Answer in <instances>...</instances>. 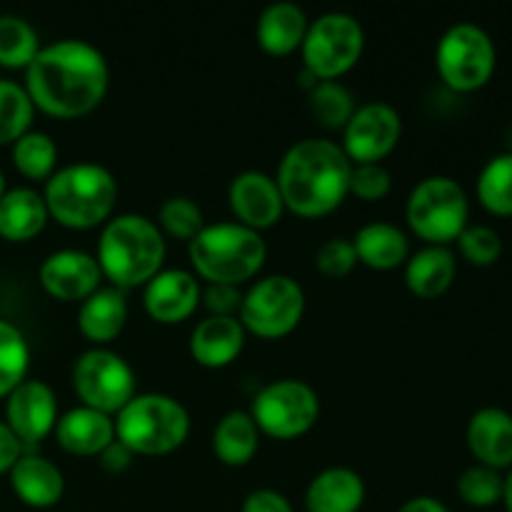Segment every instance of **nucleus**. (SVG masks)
<instances>
[{
    "mask_svg": "<svg viewBox=\"0 0 512 512\" xmlns=\"http://www.w3.org/2000/svg\"><path fill=\"white\" fill-rule=\"evenodd\" d=\"M243 512H295V510L283 493L263 488V490H255V493H250L248 498H245Z\"/></svg>",
    "mask_w": 512,
    "mask_h": 512,
    "instance_id": "obj_41",
    "label": "nucleus"
},
{
    "mask_svg": "<svg viewBox=\"0 0 512 512\" xmlns=\"http://www.w3.org/2000/svg\"><path fill=\"white\" fill-rule=\"evenodd\" d=\"M390 173L380 163H360L353 165L350 173V195H355L363 203H378L390 193Z\"/></svg>",
    "mask_w": 512,
    "mask_h": 512,
    "instance_id": "obj_38",
    "label": "nucleus"
},
{
    "mask_svg": "<svg viewBox=\"0 0 512 512\" xmlns=\"http://www.w3.org/2000/svg\"><path fill=\"white\" fill-rule=\"evenodd\" d=\"M30 348L25 335L13 323L0 318V398H8L25 380Z\"/></svg>",
    "mask_w": 512,
    "mask_h": 512,
    "instance_id": "obj_31",
    "label": "nucleus"
},
{
    "mask_svg": "<svg viewBox=\"0 0 512 512\" xmlns=\"http://www.w3.org/2000/svg\"><path fill=\"white\" fill-rule=\"evenodd\" d=\"M455 243H458L460 255L475 268H490L503 255V238L490 225H468Z\"/></svg>",
    "mask_w": 512,
    "mask_h": 512,
    "instance_id": "obj_36",
    "label": "nucleus"
},
{
    "mask_svg": "<svg viewBox=\"0 0 512 512\" xmlns=\"http://www.w3.org/2000/svg\"><path fill=\"white\" fill-rule=\"evenodd\" d=\"M465 440L478 465L498 473L512 468V415L503 408L478 410L470 418Z\"/></svg>",
    "mask_w": 512,
    "mask_h": 512,
    "instance_id": "obj_18",
    "label": "nucleus"
},
{
    "mask_svg": "<svg viewBox=\"0 0 512 512\" xmlns=\"http://www.w3.org/2000/svg\"><path fill=\"white\" fill-rule=\"evenodd\" d=\"M20 455H23V443H20V440L10 433L8 425L0 420V475L10 473V468L18 463Z\"/></svg>",
    "mask_w": 512,
    "mask_h": 512,
    "instance_id": "obj_42",
    "label": "nucleus"
},
{
    "mask_svg": "<svg viewBox=\"0 0 512 512\" xmlns=\"http://www.w3.org/2000/svg\"><path fill=\"white\" fill-rule=\"evenodd\" d=\"M40 53V40L33 25L18 15H0V65L28 68Z\"/></svg>",
    "mask_w": 512,
    "mask_h": 512,
    "instance_id": "obj_30",
    "label": "nucleus"
},
{
    "mask_svg": "<svg viewBox=\"0 0 512 512\" xmlns=\"http://www.w3.org/2000/svg\"><path fill=\"white\" fill-rule=\"evenodd\" d=\"M398 512H450L440 503L438 498H430V495H420V498L408 500L405 505H400Z\"/></svg>",
    "mask_w": 512,
    "mask_h": 512,
    "instance_id": "obj_44",
    "label": "nucleus"
},
{
    "mask_svg": "<svg viewBox=\"0 0 512 512\" xmlns=\"http://www.w3.org/2000/svg\"><path fill=\"white\" fill-rule=\"evenodd\" d=\"M48 218L43 195L33 188L5 190L0 198V238L10 243L33 240L45 228Z\"/></svg>",
    "mask_w": 512,
    "mask_h": 512,
    "instance_id": "obj_25",
    "label": "nucleus"
},
{
    "mask_svg": "<svg viewBox=\"0 0 512 512\" xmlns=\"http://www.w3.org/2000/svg\"><path fill=\"white\" fill-rule=\"evenodd\" d=\"M405 218L420 240L448 248V243L458 240L460 233L468 228V193L458 180L448 175L425 178L410 193Z\"/></svg>",
    "mask_w": 512,
    "mask_h": 512,
    "instance_id": "obj_7",
    "label": "nucleus"
},
{
    "mask_svg": "<svg viewBox=\"0 0 512 512\" xmlns=\"http://www.w3.org/2000/svg\"><path fill=\"white\" fill-rule=\"evenodd\" d=\"M100 273L115 288L148 285L165 260V240L158 225L145 215H118L105 223L98 243Z\"/></svg>",
    "mask_w": 512,
    "mask_h": 512,
    "instance_id": "obj_3",
    "label": "nucleus"
},
{
    "mask_svg": "<svg viewBox=\"0 0 512 512\" xmlns=\"http://www.w3.org/2000/svg\"><path fill=\"white\" fill-rule=\"evenodd\" d=\"M503 503H505V510L512 512V468L510 473L505 475V488H503Z\"/></svg>",
    "mask_w": 512,
    "mask_h": 512,
    "instance_id": "obj_45",
    "label": "nucleus"
},
{
    "mask_svg": "<svg viewBox=\"0 0 512 512\" xmlns=\"http://www.w3.org/2000/svg\"><path fill=\"white\" fill-rule=\"evenodd\" d=\"M503 473L485 465H470L458 478V495L470 508H493L503 503Z\"/></svg>",
    "mask_w": 512,
    "mask_h": 512,
    "instance_id": "obj_35",
    "label": "nucleus"
},
{
    "mask_svg": "<svg viewBox=\"0 0 512 512\" xmlns=\"http://www.w3.org/2000/svg\"><path fill=\"white\" fill-rule=\"evenodd\" d=\"M200 283L188 270H160L145 285V310L153 320L163 325H175L188 320L200 305Z\"/></svg>",
    "mask_w": 512,
    "mask_h": 512,
    "instance_id": "obj_17",
    "label": "nucleus"
},
{
    "mask_svg": "<svg viewBox=\"0 0 512 512\" xmlns=\"http://www.w3.org/2000/svg\"><path fill=\"white\" fill-rule=\"evenodd\" d=\"M310 108H313V115L320 120V125L330 130L345 128L355 113L353 95L338 80H318L310 88Z\"/></svg>",
    "mask_w": 512,
    "mask_h": 512,
    "instance_id": "obj_34",
    "label": "nucleus"
},
{
    "mask_svg": "<svg viewBox=\"0 0 512 512\" xmlns=\"http://www.w3.org/2000/svg\"><path fill=\"white\" fill-rule=\"evenodd\" d=\"M58 423V398L43 380L25 378L5 398V425L23 445L48 438Z\"/></svg>",
    "mask_w": 512,
    "mask_h": 512,
    "instance_id": "obj_14",
    "label": "nucleus"
},
{
    "mask_svg": "<svg viewBox=\"0 0 512 512\" xmlns=\"http://www.w3.org/2000/svg\"><path fill=\"white\" fill-rule=\"evenodd\" d=\"M245 345V328L238 318L210 315L190 335V353L203 368H225L240 355Z\"/></svg>",
    "mask_w": 512,
    "mask_h": 512,
    "instance_id": "obj_21",
    "label": "nucleus"
},
{
    "mask_svg": "<svg viewBox=\"0 0 512 512\" xmlns=\"http://www.w3.org/2000/svg\"><path fill=\"white\" fill-rule=\"evenodd\" d=\"M478 200L488 213L512 218V153L495 155L480 170Z\"/></svg>",
    "mask_w": 512,
    "mask_h": 512,
    "instance_id": "obj_29",
    "label": "nucleus"
},
{
    "mask_svg": "<svg viewBox=\"0 0 512 512\" xmlns=\"http://www.w3.org/2000/svg\"><path fill=\"white\" fill-rule=\"evenodd\" d=\"M128 320V303L123 290L98 288L83 300L78 313V328L90 343L105 345L120 335Z\"/></svg>",
    "mask_w": 512,
    "mask_h": 512,
    "instance_id": "obj_26",
    "label": "nucleus"
},
{
    "mask_svg": "<svg viewBox=\"0 0 512 512\" xmlns=\"http://www.w3.org/2000/svg\"><path fill=\"white\" fill-rule=\"evenodd\" d=\"M258 445V425L250 418V413H243V410H233V413L225 415L213 433L215 455H218L220 463L230 465V468L248 465L258 453Z\"/></svg>",
    "mask_w": 512,
    "mask_h": 512,
    "instance_id": "obj_28",
    "label": "nucleus"
},
{
    "mask_svg": "<svg viewBox=\"0 0 512 512\" xmlns=\"http://www.w3.org/2000/svg\"><path fill=\"white\" fill-rule=\"evenodd\" d=\"M55 438L70 455H100L115 440V420L83 405L58 418Z\"/></svg>",
    "mask_w": 512,
    "mask_h": 512,
    "instance_id": "obj_20",
    "label": "nucleus"
},
{
    "mask_svg": "<svg viewBox=\"0 0 512 512\" xmlns=\"http://www.w3.org/2000/svg\"><path fill=\"white\" fill-rule=\"evenodd\" d=\"M403 133V120L400 113L388 103H365L355 108L353 118L343 128L345 155L350 163H380L388 158L398 145Z\"/></svg>",
    "mask_w": 512,
    "mask_h": 512,
    "instance_id": "obj_13",
    "label": "nucleus"
},
{
    "mask_svg": "<svg viewBox=\"0 0 512 512\" xmlns=\"http://www.w3.org/2000/svg\"><path fill=\"white\" fill-rule=\"evenodd\" d=\"M308 25L305 10L300 5L273 3L260 15L255 35H258V45L265 53L283 58V55L295 53L303 45Z\"/></svg>",
    "mask_w": 512,
    "mask_h": 512,
    "instance_id": "obj_24",
    "label": "nucleus"
},
{
    "mask_svg": "<svg viewBox=\"0 0 512 512\" xmlns=\"http://www.w3.org/2000/svg\"><path fill=\"white\" fill-rule=\"evenodd\" d=\"M190 263L210 285H240L265 265V240L240 223L205 225L188 243Z\"/></svg>",
    "mask_w": 512,
    "mask_h": 512,
    "instance_id": "obj_5",
    "label": "nucleus"
},
{
    "mask_svg": "<svg viewBox=\"0 0 512 512\" xmlns=\"http://www.w3.org/2000/svg\"><path fill=\"white\" fill-rule=\"evenodd\" d=\"M8 475L13 493L28 508H53L65 493V480L58 465L40 458V455H20V460L10 468Z\"/></svg>",
    "mask_w": 512,
    "mask_h": 512,
    "instance_id": "obj_19",
    "label": "nucleus"
},
{
    "mask_svg": "<svg viewBox=\"0 0 512 512\" xmlns=\"http://www.w3.org/2000/svg\"><path fill=\"white\" fill-rule=\"evenodd\" d=\"M200 300H205V308L220 318H233V313H240L243 295L238 293V285H208Z\"/></svg>",
    "mask_w": 512,
    "mask_h": 512,
    "instance_id": "obj_40",
    "label": "nucleus"
},
{
    "mask_svg": "<svg viewBox=\"0 0 512 512\" xmlns=\"http://www.w3.org/2000/svg\"><path fill=\"white\" fill-rule=\"evenodd\" d=\"M230 208L240 225L250 230L273 228L283 218V195H280L278 183L270 175L260 170H245L230 183L228 190Z\"/></svg>",
    "mask_w": 512,
    "mask_h": 512,
    "instance_id": "obj_16",
    "label": "nucleus"
},
{
    "mask_svg": "<svg viewBox=\"0 0 512 512\" xmlns=\"http://www.w3.org/2000/svg\"><path fill=\"white\" fill-rule=\"evenodd\" d=\"M358 263L373 270H393L408 263V235L390 223H368L358 230L353 240Z\"/></svg>",
    "mask_w": 512,
    "mask_h": 512,
    "instance_id": "obj_27",
    "label": "nucleus"
},
{
    "mask_svg": "<svg viewBox=\"0 0 512 512\" xmlns=\"http://www.w3.org/2000/svg\"><path fill=\"white\" fill-rule=\"evenodd\" d=\"M353 163L333 140L308 138L283 155L278 168L283 205L300 218H323L350 195Z\"/></svg>",
    "mask_w": 512,
    "mask_h": 512,
    "instance_id": "obj_2",
    "label": "nucleus"
},
{
    "mask_svg": "<svg viewBox=\"0 0 512 512\" xmlns=\"http://www.w3.org/2000/svg\"><path fill=\"white\" fill-rule=\"evenodd\" d=\"M3 193H5V178L3 173H0V198H3Z\"/></svg>",
    "mask_w": 512,
    "mask_h": 512,
    "instance_id": "obj_46",
    "label": "nucleus"
},
{
    "mask_svg": "<svg viewBox=\"0 0 512 512\" xmlns=\"http://www.w3.org/2000/svg\"><path fill=\"white\" fill-rule=\"evenodd\" d=\"M495 43L480 25L458 23L440 38L435 68L440 80L455 93H475L485 88L495 73Z\"/></svg>",
    "mask_w": 512,
    "mask_h": 512,
    "instance_id": "obj_8",
    "label": "nucleus"
},
{
    "mask_svg": "<svg viewBox=\"0 0 512 512\" xmlns=\"http://www.w3.org/2000/svg\"><path fill=\"white\" fill-rule=\"evenodd\" d=\"M318 415V393L303 380H275L265 385L250 410L260 433L275 440L300 438L318 423Z\"/></svg>",
    "mask_w": 512,
    "mask_h": 512,
    "instance_id": "obj_11",
    "label": "nucleus"
},
{
    "mask_svg": "<svg viewBox=\"0 0 512 512\" xmlns=\"http://www.w3.org/2000/svg\"><path fill=\"white\" fill-rule=\"evenodd\" d=\"M33 110L23 85L0 78V145L15 143L28 133Z\"/></svg>",
    "mask_w": 512,
    "mask_h": 512,
    "instance_id": "obj_33",
    "label": "nucleus"
},
{
    "mask_svg": "<svg viewBox=\"0 0 512 512\" xmlns=\"http://www.w3.org/2000/svg\"><path fill=\"white\" fill-rule=\"evenodd\" d=\"M130 460H133V453H130L123 443H118V440H113V443L100 453V465H103L105 470H110V473H123L130 465Z\"/></svg>",
    "mask_w": 512,
    "mask_h": 512,
    "instance_id": "obj_43",
    "label": "nucleus"
},
{
    "mask_svg": "<svg viewBox=\"0 0 512 512\" xmlns=\"http://www.w3.org/2000/svg\"><path fill=\"white\" fill-rule=\"evenodd\" d=\"M305 70L315 80H338L355 68L365 48L363 25L348 13H325L308 25L303 40Z\"/></svg>",
    "mask_w": 512,
    "mask_h": 512,
    "instance_id": "obj_10",
    "label": "nucleus"
},
{
    "mask_svg": "<svg viewBox=\"0 0 512 512\" xmlns=\"http://www.w3.org/2000/svg\"><path fill=\"white\" fill-rule=\"evenodd\" d=\"M158 220L165 233L178 240H188V243L205 228L203 210L190 198H183V195H175V198L165 200L160 205Z\"/></svg>",
    "mask_w": 512,
    "mask_h": 512,
    "instance_id": "obj_37",
    "label": "nucleus"
},
{
    "mask_svg": "<svg viewBox=\"0 0 512 512\" xmlns=\"http://www.w3.org/2000/svg\"><path fill=\"white\" fill-rule=\"evenodd\" d=\"M40 285L45 293L63 303L85 300L100 288V265L83 250H58L40 265Z\"/></svg>",
    "mask_w": 512,
    "mask_h": 512,
    "instance_id": "obj_15",
    "label": "nucleus"
},
{
    "mask_svg": "<svg viewBox=\"0 0 512 512\" xmlns=\"http://www.w3.org/2000/svg\"><path fill=\"white\" fill-rule=\"evenodd\" d=\"M455 275H458V260H455L453 250L443 248V245H428L410 255L405 263V285L410 293L423 300H433L448 293L450 285L455 283Z\"/></svg>",
    "mask_w": 512,
    "mask_h": 512,
    "instance_id": "obj_23",
    "label": "nucleus"
},
{
    "mask_svg": "<svg viewBox=\"0 0 512 512\" xmlns=\"http://www.w3.org/2000/svg\"><path fill=\"white\" fill-rule=\"evenodd\" d=\"M43 200L50 218L63 228H98L113 215L118 180L98 163H75L50 175Z\"/></svg>",
    "mask_w": 512,
    "mask_h": 512,
    "instance_id": "obj_4",
    "label": "nucleus"
},
{
    "mask_svg": "<svg viewBox=\"0 0 512 512\" xmlns=\"http://www.w3.org/2000/svg\"><path fill=\"white\" fill-rule=\"evenodd\" d=\"M190 415L170 395H135L115 415V440L133 455H168L188 440Z\"/></svg>",
    "mask_w": 512,
    "mask_h": 512,
    "instance_id": "obj_6",
    "label": "nucleus"
},
{
    "mask_svg": "<svg viewBox=\"0 0 512 512\" xmlns=\"http://www.w3.org/2000/svg\"><path fill=\"white\" fill-rule=\"evenodd\" d=\"M305 313V293L288 275H268L258 280L240 303L238 320L245 333L263 340H278L293 333Z\"/></svg>",
    "mask_w": 512,
    "mask_h": 512,
    "instance_id": "obj_9",
    "label": "nucleus"
},
{
    "mask_svg": "<svg viewBox=\"0 0 512 512\" xmlns=\"http://www.w3.org/2000/svg\"><path fill=\"white\" fill-rule=\"evenodd\" d=\"M13 163L18 173L28 180H48L55 173L58 148L50 135L28 130L23 138L13 143Z\"/></svg>",
    "mask_w": 512,
    "mask_h": 512,
    "instance_id": "obj_32",
    "label": "nucleus"
},
{
    "mask_svg": "<svg viewBox=\"0 0 512 512\" xmlns=\"http://www.w3.org/2000/svg\"><path fill=\"white\" fill-rule=\"evenodd\" d=\"M315 265H318L325 278H345L358 265V255H355L350 240L333 238L320 245L318 253H315Z\"/></svg>",
    "mask_w": 512,
    "mask_h": 512,
    "instance_id": "obj_39",
    "label": "nucleus"
},
{
    "mask_svg": "<svg viewBox=\"0 0 512 512\" xmlns=\"http://www.w3.org/2000/svg\"><path fill=\"white\" fill-rule=\"evenodd\" d=\"M365 503V483L355 470L328 468L305 490L308 512H358Z\"/></svg>",
    "mask_w": 512,
    "mask_h": 512,
    "instance_id": "obj_22",
    "label": "nucleus"
},
{
    "mask_svg": "<svg viewBox=\"0 0 512 512\" xmlns=\"http://www.w3.org/2000/svg\"><path fill=\"white\" fill-rule=\"evenodd\" d=\"M73 388L85 408L118 415L135 398V373L113 350L93 348L75 363Z\"/></svg>",
    "mask_w": 512,
    "mask_h": 512,
    "instance_id": "obj_12",
    "label": "nucleus"
},
{
    "mask_svg": "<svg viewBox=\"0 0 512 512\" xmlns=\"http://www.w3.org/2000/svg\"><path fill=\"white\" fill-rule=\"evenodd\" d=\"M110 70L103 53L85 40H58L40 48L25 68V93L33 108L53 118H83L103 103Z\"/></svg>",
    "mask_w": 512,
    "mask_h": 512,
    "instance_id": "obj_1",
    "label": "nucleus"
}]
</instances>
